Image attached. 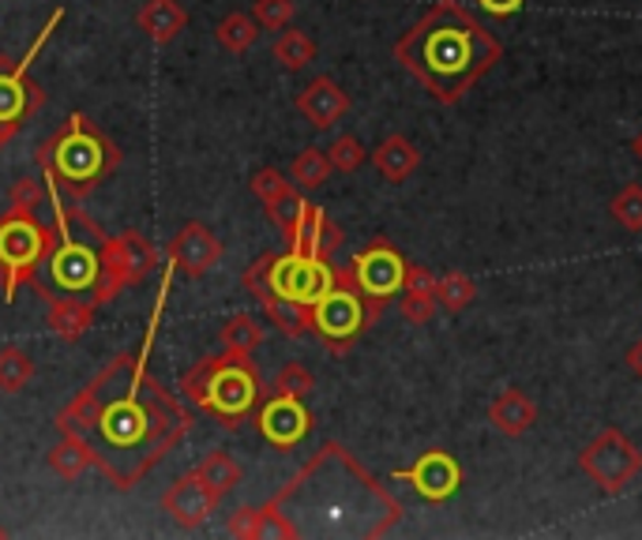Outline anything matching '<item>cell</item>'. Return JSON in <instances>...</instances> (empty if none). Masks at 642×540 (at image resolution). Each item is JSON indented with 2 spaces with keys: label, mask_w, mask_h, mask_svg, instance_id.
I'll use <instances>...</instances> for the list:
<instances>
[{
  "label": "cell",
  "mask_w": 642,
  "mask_h": 540,
  "mask_svg": "<svg viewBox=\"0 0 642 540\" xmlns=\"http://www.w3.org/2000/svg\"><path fill=\"white\" fill-rule=\"evenodd\" d=\"M255 428L268 439L274 451H293L301 447V439H308L312 432V414L305 406V398L293 395H271L255 414Z\"/></svg>",
  "instance_id": "obj_14"
},
{
  "label": "cell",
  "mask_w": 642,
  "mask_h": 540,
  "mask_svg": "<svg viewBox=\"0 0 642 540\" xmlns=\"http://www.w3.org/2000/svg\"><path fill=\"white\" fill-rule=\"evenodd\" d=\"M218 503H222V496H218L210 484L199 477L196 470L181 473L177 481L166 488V496H162V510L177 521L185 533H196L204 521H210V515L218 510Z\"/></svg>",
  "instance_id": "obj_15"
},
{
  "label": "cell",
  "mask_w": 642,
  "mask_h": 540,
  "mask_svg": "<svg viewBox=\"0 0 642 540\" xmlns=\"http://www.w3.org/2000/svg\"><path fill=\"white\" fill-rule=\"evenodd\" d=\"M327 158H331V169L338 173H357L369 162V151H364V143L357 135H338L331 151H327Z\"/></svg>",
  "instance_id": "obj_36"
},
{
  "label": "cell",
  "mask_w": 642,
  "mask_h": 540,
  "mask_svg": "<svg viewBox=\"0 0 642 540\" xmlns=\"http://www.w3.org/2000/svg\"><path fill=\"white\" fill-rule=\"evenodd\" d=\"M399 518L402 503L342 443H324L263 507H255V540H372L388 537Z\"/></svg>",
  "instance_id": "obj_2"
},
{
  "label": "cell",
  "mask_w": 642,
  "mask_h": 540,
  "mask_svg": "<svg viewBox=\"0 0 642 540\" xmlns=\"http://www.w3.org/2000/svg\"><path fill=\"white\" fill-rule=\"evenodd\" d=\"M609 214L628 229V233H642V185H623L609 203Z\"/></svg>",
  "instance_id": "obj_34"
},
{
  "label": "cell",
  "mask_w": 642,
  "mask_h": 540,
  "mask_svg": "<svg viewBox=\"0 0 642 540\" xmlns=\"http://www.w3.org/2000/svg\"><path fill=\"white\" fill-rule=\"evenodd\" d=\"M338 282V267H331V260H312V255H297V252H263L260 260L244 271V289L252 293L255 300L268 297H286L297 300V305H316L327 289Z\"/></svg>",
  "instance_id": "obj_8"
},
{
  "label": "cell",
  "mask_w": 642,
  "mask_h": 540,
  "mask_svg": "<svg viewBox=\"0 0 642 540\" xmlns=\"http://www.w3.org/2000/svg\"><path fill=\"white\" fill-rule=\"evenodd\" d=\"M394 60L417 79L439 106H458L481 76L503 60V45L466 12L458 0H436L394 42Z\"/></svg>",
  "instance_id": "obj_3"
},
{
  "label": "cell",
  "mask_w": 642,
  "mask_h": 540,
  "mask_svg": "<svg viewBox=\"0 0 642 540\" xmlns=\"http://www.w3.org/2000/svg\"><path fill=\"white\" fill-rule=\"evenodd\" d=\"M39 297L45 300V327H50V334H57L61 342H79L90 323H95V312L98 305L90 297H79V293H53V289H42Z\"/></svg>",
  "instance_id": "obj_18"
},
{
  "label": "cell",
  "mask_w": 642,
  "mask_h": 540,
  "mask_svg": "<svg viewBox=\"0 0 642 540\" xmlns=\"http://www.w3.org/2000/svg\"><path fill=\"white\" fill-rule=\"evenodd\" d=\"M376 319L369 316V300L357 293L350 267H338V282L312 305V334L327 345L335 356L350 353V345L361 338Z\"/></svg>",
  "instance_id": "obj_10"
},
{
  "label": "cell",
  "mask_w": 642,
  "mask_h": 540,
  "mask_svg": "<svg viewBox=\"0 0 642 540\" xmlns=\"http://www.w3.org/2000/svg\"><path fill=\"white\" fill-rule=\"evenodd\" d=\"M297 113L305 117L316 132H324V128H335L346 113H350V95H346L331 76H319L297 95Z\"/></svg>",
  "instance_id": "obj_20"
},
{
  "label": "cell",
  "mask_w": 642,
  "mask_h": 540,
  "mask_svg": "<svg viewBox=\"0 0 642 540\" xmlns=\"http://www.w3.org/2000/svg\"><path fill=\"white\" fill-rule=\"evenodd\" d=\"M260 23L252 20V12H229L222 23H218L215 38L222 45L226 53H233V57H241V53H249L255 38H260Z\"/></svg>",
  "instance_id": "obj_28"
},
{
  "label": "cell",
  "mask_w": 642,
  "mask_h": 540,
  "mask_svg": "<svg viewBox=\"0 0 642 540\" xmlns=\"http://www.w3.org/2000/svg\"><path fill=\"white\" fill-rule=\"evenodd\" d=\"M222 255H226V244L204 222H185L177 229V236L170 241V263L185 278H204V274H210L222 263Z\"/></svg>",
  "instance_id": "obj_16"
},
{
  "label": "cell",
  "mask_w": 642,
  "mask_h": 540,
  "mask_svg": "<svg viewBox=\"0 0 642 540\" xmlns=\"http://www.w3.org/2000/svg\"><path fill=\"white\" fill-rule=\"evenodd\" d=\"M477 300V282L470 278V274H463V271H447V274H439L436 278V305L444 308V312H466Z\"/></svg>",
  "instance_id": "obj_32"
},
{
  "label": "cell",
  "mask_w": 642,
  "mask_h": 540,
  "mask_svg": "<svg viewBox=\"0 0 642 540\" xmlns=\"http://www.w3.org/2000/svg\"><path fill=\"white\" fill-rule=\"evenodd\" d=\"M579 470L598 484L601 492L617 496L642 473V451L620 428H601L579 451Z\"/></svg>",
  "instance_id": "obj_11"
},
{
  "label": "cell",
  "mask_w": 642,
  "mask_h": 540,
  "mask_svg": "<svg viewBox=\"0 0 642 540\" xmlns=\"http://www.w3.org/2000/svg\"><path fill=\"white\" fill-rule=\"evenodd\" d=\"M631 154H635V158L642 162V132L635 135V140H631Z\"/></svg>",
  "instance_id": "obj_41"
},
{
  "label": "cell",
  "mask_w": 642,
  "mask_h": 540,
  "mask_svg": "<svg viewBox=\"0 0 642 540\" xmlns=\"http://www.w3.org/2000/svg\"><path fill=\"white\" fill-rule=\"evenodd\" d=\"M135 26L151 42L170 45L188 26V8L181 0H143V8L135 12Z\"/></svg>",
  "instance_id": "obj_23"
},
{
  "label": "cell",
  "mask_w": 642,
  "mask_h": 540,
  "mask_svg": "<svg viewBox=\"0 0 642 540\" xmlns=\"http://www.w3.org/2000/svg\"><path fill=\"white\" fill-rule=\"evenodd\" d=\"M252 191L260 196V203H263V210H268L274 229H279L282 236H290L293 225H297V218H301V210H305V203H308V199L301 196V188L282 177L274 166H263V169L252 173Z\"/></svg>",
  "instance_id": "obj_17"
},
{
  "label": "cell",
  "mask_w": 642,
  "mask_h": 540,
  "mask_svg": "<svg viewBox=\"0 0 642 540\" xmlns=\"http://www.w3.org/2000/svg\"><path fill=\"white\" fill-rule=\"evenodd\" d=\"M293 12H297L293 0H255L252 4V20L260 23V31H271V34L286 31Z\"/></svg>",
  "instance_id": "obj_35"
},
{
  "label": "cell",
  "mask_w": 642,
  "mask_h": 540,
  "mask_svg": "<svg viewBox=\"0 0 642 540\" xmlns=\"http://www.w3.org/2000/svg\"><path fill=\"white\" fill-rule=\"evenodd\" d=\"M489 425L497 428L500 436H508V439L526 436L530 428L537 425L534 398H530L526 390H519V387L500 390V395L492 398V406H489Z\"/></svg>",
  "instance_id": "obj_22"
},
{
  "label": "cell",
  "mask_w": 642,
  "mask_h": 540,
  "mask_svg": "<svg viewBox=\"0 0 642 540\" xmlns=\"http://www.w3.org/2000/svg\"><path fill=\"white\" fill-rule=\"evenodd\" d=\"M274 60L286 71L308 68V64L316 60V42H312V34L297 31V26H286V31H279V38H274Z\"/></svg>",
  "instance_id": "obj_31"
},
{
  "label": "cell",
  "mask_w": 642,
  "mask_h": 540,
  "mask_svg": "<svg viewBox=\"0 0 642 540\" xmlns=\"http://www.w3.org/2000/svg\"><path fill=\"white\" fill-rule=\"evenodd\" d=\"M286 244H290V252H297V255L331 260V252L342 249V229L331 222V214H327L324 207L305 203L297 225H293V233L286 236Z\"/></svg>",
  "instance_id": "obj_19"
},
{
  "label": "cell",
  "mask_w": 642,
  "mask_h": 540,
  "mask_svg": "<svg viewBox=\"0 0 642 540\" xmlns=\"http://www.w3.org/2000/svg\"><path fill=\"white\" fill-rule=\"evenodd\" d=\"M39 169L45 180H57L68 199H87L98 185H106L117 169H121L124 154L109 135L90 121L87 113H68L50 140L39 143L34 151Z\"/></svg>",
  "instance_id": "obj_4"
},
{
  "label": "cell",
  "mask_w": 642,
  "mask_h": 540,
  "mask_svg": "<svg viewBox=\"0 0 642 540\" xmlns=\"http://www.w3.org/2000/svg\"><path fill=\"white\" fill-rule=\"evenodd\" d=\"M181 395H185L204 417L215 420L218 428L237 432L241 420L260 406L263 379H260V368H255L252 356L222 350L215 356H204V361L192 364V368L181 375Z\"/></svg>",
  "instance_id": "obj_5"
},
{
  "label": "cell",
  "mask_w": 642,
  "mask_h": 540,
  "mask_svg": "<svg viewBox=\"0 0 642 540\" xmlns=\"http://www.w3.org/2000/svg\"><path fill=\"white\" fill-rule=\"evenodd\" d=\"M316 390V375H312L305 364L290 361L286 368L274 375V395H293V398H308Z\"/></svg>",
  "instance_id": "obj_37"
},
{
  "label": "cell",
  "mask_w": 642,
  "mask_h": 540,
  "mask_svg": "<svg viewBox=\"0 0 642 540\" xmlns=\"http://www.w3.org/2000/svg\"><path fill=\"white\" fill-rule=\"evenodd\" d=\"M34 361L31 353H23L20 345L0 350V395H20L23 387H31L34 379Z\"/></svg>",
  "instance_id": "obj_33"
},
{
  "label": "cell",
  "mask_w": 642,
  "mask_h": 540,
  "mask_svg": "<svg viewBox=\"0 0 642 540\" xmlns=\"http://www.w3.org/2000/svg\"><path fill=\"white\" fill-rule=\"evenodd\" d=\"M350 278L364 300H380V305H388L391 297H399L402 293L406 260H402L399 249H394L388 236H376L369 249H361L350 260Z\"/></svg>",
  "instance_id": "obj_12"
},
{
  "label": "cell",
  "mask_w": 642,
  "mask_h": 540,
  "mask_svg": "<svg viewBox=\"0 0 642 540\" xmlns=\"http://www.w3.org/2000/svg\"><path fill=\"white\" fill-rule=\"evenodd\" d=\"M628 364H631V372H635L639 379H642V338H639V342L628 350Z\"/></svg>",
  "instance_id": "obj_40"
},
{
  "label": "cell",
  "mask_w": 642,
  "mask_h": 540,
  "mask_svg": "<svg viewBox=\"0 0 642 540\" xmlns=\"http://www.w3.org/2000/svg\"><path fill=\"white\" fill-rule=\"evenodd\" d=\"M0 537H8V529H4V526H0Z\"/></svg>",
  "instance_id": "obj_42"
},
{
  "label": "cell",
  "mask_w": 642,
  "mask_h": 540,
  "mask_svg": "<svg viewBox=\"0 0 642 540\" xmlns=\"http://www.w3.org/2000/svg\"><path fill=\"white\" fill-rule=\"evenodd\" d=\"M263 305V316L271 319L274 331H282L286 338H305L312 334V308L308 305H297V300H286V297H260Z\"/></svg>",
  "instance_id": "obj_25"
},
{
  "label": "cell",
  "mask_w": 642,
  "mask_h": 540,
  "mask_svg": "<svg viewBox=\"0 0 642 540\" xmlns=\"http://www.w3.org/2000/svg\"><path fill=\"white\" fill-rule=\"evenodd\" d=\"M391 477L406 481L425 503H447L458 496V488H463V465L455 462V454L436 447V451H425L414 465H406V470H394Z\"/></svg>",
  "instance_id": "obj_13"
},
{
  "label": "cell",
  "mask_w": 642,
  "mask_h": 540,
  "mask_svg": "<svg viewBox=\"0 0 642 540\" xmlns=\"http://www.w3.org/2000/svg\"><path fill=\"white\" fill-rule=\"evenodd\" d=\"M68 214H72V222L84 225L87 233L95 236L98 255H102V278H98L95 293H90L95 305H109L121 289L143 286L154 274V267H159V252H154V244L146 241L140 229H124L121 236H109L106 229L90 214H84L79 207H68Z\"/></svg>",
  "instance_id": "obj_7"
},
{
  "label": "cell",
  "mask_w": 642,
  "mask_h": 540,
  "mask_svg": "<svg viewBox=\"0 0 642 540\" xmlns=\"http://www.w3.org/2000/svg\"><path fill=\"white\" fill-rule=\"evenodd\" d=\"M90 465H95V454H90V447L76 436H61V443L50 451V470L57 473L61 481H79Z\"/></svg>",
  "instance_id": "obj_26"
},
{
  "label": "cell",
  "mask_w": 642,
  "mask_h": 540,
  "mask_svg": "<svg viewBox=\"0 0 642 540\" xmlns=\"http://www.w3.org/2000/svg\"><path fill=\"white\" fill-rule=\"evenodd\" d=\"M226 529H229V537L255 540V507H237L233 515H229Z\"/></svg>",
  "instance_id": "obj_38"
},
{
  "label": "cell",
  "mask_w": 642,
  "mask_h": 540,
  "mask_svg": "<svg viewBox=\"0 0 642 540\" xmlns=\"http://www.w3.org/2000/svg\"><path fill=\"white\" fill-rule=\"evenodd\" d=\"M192 470H196L199 477H204L222 499L237 488V484H241V465L233 462V454H229V451H210V454L199 458Z\"/></svg>",
  "instance_id": "obj_29"
},
{
  "label": "cell",
  "mask_w": 642,
  "mask_h": 540,
  "mask_svg": "<svg viewBox=\"0 0 642 540\" xmlns=\"http://www.w3.org/2000/svg\"><path fill=\"white\" fill-rule=\"evenodd\" d=\"M369 158L376 162V173H380L383 180H391V185L410 180L421 166V151L406 140V135H388V140L376 146Z\"/></svg>",
  "instance_id": "obj_24"
},
{
  "label": "cell",
  "mask_w": 642,
  "mask_h": 540,
  "mask_svg": "<svg viewBox=\"0 0 642 540\" xmlns=\"http://www.w3.org/2000/svg\"><path fill=\"white\" fill-rule=\"evenodd\" d=\"M327 177H331V158H327V151H319V146H305V151L290 162V180L301 191L324 188Z\"/></svg>",
  "instance_id": "obj_30"
},
{
  "label": "cell",
  "mask_w": 642,
  "mask_h": 540,
  "mask_svg": "<svg viewBox=\"0 0 642 540\" xmlns=\"http://www.w3.org/2000/svg\"><path fill=\"white\" fill-rule=\"evenodd\" d=\"M218 338H222V350L252 356L263 345V323L255 316H249V312H237V316H229L226 323H222Z\"/></svg>",
  "instance_id": "obj_27"
},
{
  "label": "cell",
  "mask_w": 642,
  "mask_h": 540,
  "mask_svg": "<svg viewBox=\"0 0 642 540\" xmlns=\"http://www.w3.org/2000/svg\"><path fill=\"white\" fill-rule=\"evenodd\" d=\"M61 23H64V8H57V12L45 20L39 38H34V45L20 60L0 57V151H4V146L23 132V124L45 106V90L39 84H26V76H31L34 60H39V53L45 49L50 34L57 31Z\"/></svg>",
  "instance_id": "obj_9"
},
{
  "label": "cell",
  "mask_w": 642,
  "mask_h": 540,
  "mask_svg": "<svg viewBox=\"0 0 642 540\" xmlns=\"http://www.w3.org/2000/svg\"><path fill=\"white\" fill-rule=\"evenodd\" d=\"M399 312L406 323L425 327L428 319L436 316V274L428 267H417V263H406V278H402V293H399Z\"/></svg>",
  "instance_id": "obj_21"
},
{
  "label": "cell",
  "mask_w": 642,
  "mask_h": 540,
  "mask_svg": "<svg viewBox=\"0 0 642 540\" xmlns=\"http://www.w3.org/2000/svg\"><path fill=\"white\" fill-rule=\"evenodd\" d=\"M173 274L177 267L170 263L159 282L151 327L143 331L140 350L117 353L57 414V432L84 439L95 454V470H102L117 492H132L135 484H143L196 425V417L154 379L146 364L166 312Z\"/></svg>",
  "instance_id": "obj_1"
},
{
  "label": "cell",
  "mask_w": 642,
  "mask_h": 540,
  "mask_svg": "<svg viewBox=\"0 0 642 540\" xmlns=\"http://www.w3.org/2000/svg\"><path fill=\"white\" fill-rule=\"evenodd\" d=\"M477 4H481L489 15H497V20H508V15H515L526 0H477Z\"/></svg>",
  "instance_id": "obj_39"
},
{
  "label": "cell",
  "mask_w": 642,
  "mask_h": 540,
  "mask_svg": "<svg viewBox=\"0 0 642 540\" xmlns=\"http://www.w3.org/2000/svg\"><path fill=\"white\" fill-rule=\"evenodd\" d=\"M57 244V229L45 225L39 210L8 207L0 214V293L15 305L20 286H39V274Z\"/></svg>",
  "instance_id": "obj_6"
}]
</instances>
